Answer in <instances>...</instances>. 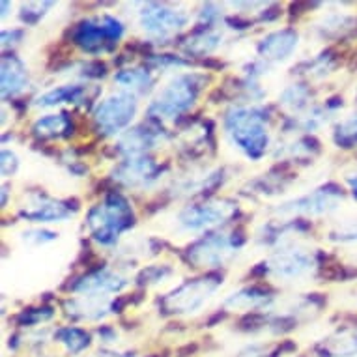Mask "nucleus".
Listing matches in <instances>:
<instances>
[{"label": "nucleus", "instance_id": "obj_24", "mask_svg": "<svg viewBox=\"0 0 357 357\" xmlns=\"http://www.w3.org/2000/svg\"><path fill=\"white\" fill-rule=\"evenodd\" d=\"M54 339L66 346L70 354H79L90 344V335L79 328H62L54 333Z\"/></svg>", "mask_w": 357, "mask_h": 357}, {"label": "nucleus", "instance_id": "obj_12", "mask_svg": "<svg viewBox=\"0 0 357 357\" xmlns=\"http://www.w3.org/2000/svg\"><path fill=\"white\" fill-rule=\"evenodd\" d=\"M21 215L32 222H56L73 215V210L66 202L49 199L41 193H32L26 206L21 208Z\"/></svg>", "mask_w": 357, "mask_h": 357}, {"label": "nucleus", "instance_id": "obj_8", "mask_svg": "<svg viewBox=\"0 0 357 357\" xmlns=\"http://www.w3.org/2000/svg\"><path fill=\"white\" fill-rule=\"evenodd\" d=\"M188 13L172 10L169 6H161V4H146L141 12L142 29L146 30L148 34L161 38V40L178 34L188 24Z\"/></svg>", "mask_w": 357, "mask_h": 357}, {"label": "nucleus", "instance_id": "obj_29", "mask_svg": "<svg viewBox=\"0 0 357 357\" xmlns=\"http://www.w3.org/2000/svg\"><path fill=\"white\" fill-rule=\"evenodd\" d=\"M53 317V310L51 309H29L19 314V324L23 326H34V324L41 322V320H47Z\"/></svg>", "mask_w": 357, "mask_h": 357}, {"label": "nucleus", "instance_id": "obj_20", "mask_svg": "<svg viewBox=\"0 0 357 357\" xmlns=\"http://www.w3.org/2000/svg\"><path fill=\"white\" fill-rule=\"evenodd\" d=\"M107 303L109 301L105 299V296H84V298L66 301V309L71 317L98 320V318L105 317Z\"/></svg>", "mask_w": 357, "mask_h": 357}, {"label": "nucleus", "instance_id": "obj_13", "mask_svg": "<svg viewBox=\"0 0 357 357\" xmlns=\"http://www.w3.org/2000/svg\"><path fill=\"white\" fill-rule=\"evenodd\" d=\"M90 86L86 84H66V86H59L49 90L45 94H41L40 98H36V107H54L60 103H73V105H86L88 101L94 100L98 94V88L94 92H88Z\"/></svg>", "mask_w": 357, "mask_h": 357}, {"label": "nucleus", "instance_id": "obj_31", "mask_svg": "<svg viewBox=\"0 0 357 357\" xmlns=\"http://www.w3.org/2000/svg\"><path fill=\"white\" fill-rule=\"evenodd\" d=\"M170 270L169 268H163V266H150L146 270L141 273V279H146L148 282H158L161 279L169 275Z\"/></svg>", "mask_w": 357, "mask_h": 357}, {"label": "nucleus", "instance_id": "obj_9", "mask_svg": "<svg viewBox=\"0 0 357 357\" xmlns=\"http://www.w3.org/2000/svg\"><path fill=\"white\" fill-rule=\"evenodd\" d=\"M161 176V167L153 159L144 155L126 159L114 169V180L123 183L126 188H144L150 185Z\"/></svg>", "mask_w": 357, "mask_h": 357}, {"label": "nucleus", "instance_id": "obj_28", "mask_svg": "<svg viewBox=\"0 0 357 357\" xmlns=\"http://www.w3.org/2000/svg\"><path fill=\"white\" fill-rule=\"evenodd\" d=\"M335 141L342 148H351L357 144V116H351L339 123V128L335 131Z\"/></svg>", "mask_w": 357, "mask_h": 357}, {"label": "nucleus", "instance_id": "obj_30", "mask_svg": "<svg viewBox=\"0 0 357 357\" xmlns=\"http://www.w3.org/2000/svg\"><path fill=\"white\" fill-rule=\"evenodd\" d=\"M53 4L51 2H43V4H40V2H36V10L32 12V8H34V4H24L23 6V13H21V17H23L24 23L29 24H36L38 21H40L41 17H43V13H40V10L43 12V10H47V8H51Z\"/></svg>", "mask_w": 357, "mask_h": 357}, {"label": "nucleus", "instance_id": "obj_23", "mask_svg": "<svg viewBox=\"0 0 357 357\" xmlns=\"http://www.w3.org/2000/svg\"><path fill=\"white\" fill-rule=\"evenodd\" d=\"M271 299V294L268 290H264V288L252 287V288H245V290H241V292L234 294L232 298H229L227 305L232 307V309H257V307H262Z\"/></svg>", "mask_w": 357, "mask_h": 357}, {"label": "nucleus", "instance_id": "obj_34", "mask_svg": "<svg viewBox=\"0 0 357 357\" xmlns=\"http://www.w3.org/2000/svg\"><path fill=\"white\" fill-rule=\"evenodd\" d=\"M238 357H264V351L258 346H252V348H247L245 351H241Z\"/></svg>", "mask_w": 357, "mask_h": 357}, {"label": "nucleus", "instance_id": "obj_3", "mask_svg": "<svg viewBox=\"0 0 357 357\" xmlns=\"http://www.w3.org/2000/svg\"><path fill=\"white\" fill-rule=\"evenodd\" d=\"M200 90L199 75L174 77L150 103L148 112L158 118H174L193 105Z\"/></svg>", "mask_w": 357, "mask_h": 357}, {"label": "nucleus", "instance_id": "obj_14", "mask_svg": "<svg viewBox=\"0 0 357 357\" xmlns=\"http://www.w3.org/2000/svg\"><path fill=\"white\" fill-rule=\"evenodd\" d=\"M296 47H298V34L292 29H284L266 36L258 45V53L264 60L279 62V60L288 59Z\"/></svg>", "mask_w": 357, "mask_h": 357}, {"label": "nucleus", "instance_id": "obj_26", "mask_svg": "<svg viewBox=\"0 0 357 357\" xmlns=\"http://www.w3.org/2000/svg\"><path fill=\"white\" fill-rule=\"evenodd\" d=\"M356 24V19L350 17V15H344V13H335V15H329L328 19H324L318 30L320 34L326 38V36H340L344 34L346 30L354 29Z\"/></svg>", "mask_w": 357, "mask_h": 357}, {"label": "nucleus", "instance_id": "obj_6", "mask_svg": "<svg viewBox=\"0 0 357 357\" xmlns=\"http://www.w3.org/2000/svg\"><path fill=\"white\" fill-rule=\"evenodd\" d=\"M241 241L238 238L227 234H211L206 236L204 240L189 247L188 257L189 262H193L199 268H217L227 262L234 251L240 247Z\"/></svg>", "mask_w": 357, "mask_h": 357}, {"label": "nucleus", "instance_id": "obj_10", "mask_svg": "<svg viewBox=\"0 0 357 357\" xmlns=\"http://www.w3.org/2000/svg\"><path fill=\"white\" fill-rule=\"evenodd\" d=\"M236 211V206L230 202H219V204H197L189 206L180 213V225L188 230H199L204 227H211L217 222L229 219Z\"/></svg>", "mask_w": 357, "mask_h": 357}, {"label": "nucleus", "instance_id": "obj_16", "mask_svg": "<svg viewBox=\"0 0 357 357\" xmlns=\"http://www.w3.org/2000/svg\"><path fill=\"white\" fill-rule=\"evenodd\" d=\"M161 137H163V131L146 128V126H139V128L128 129V131L120 137L118 148H120L123 153L135 158V155H141V153L144 152V150H148V148L155 146V144L161 141Z\"/></svg>", "mask_w": 357, "mask_h": 357}, {"label": "nucleus", "instance_id": "obj_1", "mask_svg": "<svg viewBox=\"0 0 357 357\" xmlns=\"http://www.w3.org/2000/svg\"><path fill=\"white\" fill-rule=\"evenodd\" d=\"M266 112L262 109L238 107L227 114V133L234 144L247 158H262L268 150V129H266Z\"/></svg>", "mask_w": 357, "mask_h": 357}, {"label": "nucleus", "instance_id": "obj_36", "mask_svg": "<svg viewBox=\"0 0 357 357\" xmlns=\"http://www.w3.org/2000/svg\"><path fill=\"white\" fill-rule=\"evenodd\" d=\"M100 357H129V356H120V354H103Z\"/></svg>", "mask_w": 357, "mask_h": 357}, {"label": "nucleus", "instance_id": "obj_32", "mask_svg": "<svg viewBox=\"0 0 357 357\" xmlns=\"http://www.w3.org/2000/svg\"><path fill=\"white\" fill-rule=\"evenodd\" d=\"M17 167L19 161L17 158H15V153L10 152V150H4V152H2V176L15 174Z\"/></svg>", "mask_w": 357, "mask_h": 357}, {"label": "nucleus", "instance_id": "obj_18", "mask_svg": "<svg viewBox=\"0 0 357 357\" xmlns=\"http://www.w3.org/2000/svg\"><path fill=\"white\" fill-rule=\"evenodd\" d=\"M29 84V73L26 68L15 56H4L2 59V98H13L23 92Z\"/></svg>", "mask_w": 357, "mask_h": 357}, {"label": "nucleus", "instance_id": "obj_21", "mask_svg": "<svg viewBox=\"0 0 357 357\" xmlns=\"http://www.w3.org/2000/svg\"><path fill=\"white\" fill-rule=\"evenodd\" d=\"M34 135L40 139H56V137H68L73 129L70 116L66 112L59 114H45L36 120Z\"/></svg>", "mask_w": 357, "mask_h": 357}, {"label": "nucleus", "instance_id": "obj_25", "mask_svg": "<svg viewBox=\"0 0 357 357\" xmlns=\"http://www.w3.org/2000/svg\"><path fill=\"white\" fill-rule=\"evenodd\" d=\"M219 41H221V36L213 30H206V32H197L193 38H189L183 47L191 54H208L219 45Z\"/></svg>", "mask_w": 357, "mask_h": 357}, {"label": "nucleus", "instance_id": "obj_4", "mask_svg": "<svg viewBox=\"0 0 357 357\" xmlns=\"http://www.w3.org/2000/svg\"><path fill=\"white\" fill-rule=\"evenodd\" d=\"M122 34V23L111 15H103V17L84 19L82 23L77 24V29L73 30V40L86 53L98 54L109 51L114 43H118Z\"/></svg>", "mask_w": 357, "mask_h": 357}, {"label": "nucleus", "instance_id": "obj_19", "mask_svg": "<svg viewBox=\"0 0 357 357\" xmlns=\"http://www.w3.org/2000/svg\"><path fill=\"white\" fill-rule=\"evenodd\" d=\"M320 357H354L357 356V331H342L318 346Z\"/></svg>", "mask_w": 357, "mask_h": 357}, {"label": "nucleus", "instance_id": "obj_2", "mask_svg": "<svg viewBox=\"0 0 357 357\" xmlns=\"http://www.w3.org/2000/svg\"><path fill=\"white\" fill-rule=\"evenodd\" d=\"M135 222V213L122 195H109L101 204L88 211L86 225L96 241L111 245L118 240L123 230Z\"/></svg>", "mask_w": 357, "mask_h": 357}, {"label": "nucleus", "instance_id": "obj_7", "mask_svg": "<svg viewBox=\"0 0 357 357\" xmlns=\"http://www.w3.org/2000/svg\"><path fill=\"white\" fill-rule=\"evenodd\" d=\"M219 287L217 279H197L188 284H183L178 290L167 296L163 301V307L169 312H182V314H189L200 309L202 305L208 301L211 294L215 292Z\"/></svg>", "mask_w": 357, "mask_h": 357}, {"label": "nucleus", "instance_id": "obj_27", "mask_svg": "<svg viewBox=\"0 0 357 357\" xmlns=\"http://www.w3.org/2000/svg\"><path fill=\"white\" fill-rule=\"evenodd\" d=\"M281 103L288 109H301V107L307 105V100H309V90L303 86V84H292V86H288L282 96L279 98Z\"/></svg>", "mask_w": 357, "mask_h": 357}, {"label": "nucleus", "instance_id": "obj_17", "mask_svg": "<svg viewBox=\"0 0 357 357\" xmlns=\"http://www.w3.org/2000/svg\"><path fill=\"white\" fill-rule=\"evenodd\" d=\"M123 287H126V279L118 277L116 273H111V271L101 270L84 277L82 281L77 282L73 290L86 294V296H105L107 292H118Z\"/></svg>", "mask_w": 357, "mask_h": 357}, {"label": "nucleus", "instance_id": "obj_22", "mask_svg": "<svg viewBox=\"0 0 357 357\" xmlns=\"http://www.w3.org/2000/svg\"><path fill=\"white\" fill-rule=\"evenodd\" d=\"M114 81L118 84H122L123 88L133 90V92H141V94H146L148 90L153 86V75L148 70H142V68L118 71L114 75Z\"/></svg>", "mask_w": 357, "mask_h": 357}, {"label": "nucleus", "instance_id": "obj_15", "mask_svg": "<svg viewBox=\"0 0 357 357\" xmlns=\"http://www.w3.org/2000/svg\"><path fill=\"white\" fill-rule=\"evenodd\" d=\"M312 264H314V260H312L309 252L294 249V251L277 252L275 257L270 260V270L277 277L290 279V277H299L307 273L312 268Z\"/></svg>", "mask_w": 357, "mask_h": 357}, {"label": "nucleus", "instance_id": "obj_35", "mask_svg": "<svg viewBox=\"0 0 357 357\" xmlns=\"http://www.w3.org/2000/svg\"><path fill=\"white\" fill-rule=\"evenodd\" d=\"M348 183H350V188H351V193H354V199L357 200V174H351V176H348Z\"/></svg>", "mask_w": 357, "mask_h": 357}, {"label": "nucleus", "instance_id": "obj_11", "mask_svg": "<svg viewBox=\"0 0 357 357\" xmlns=\"http://www.w3.org/2000/svg\"><path fill=\"white\" fill-rule=\"evenodd\" d=\"M342 202V191L339 188L318 189L314 193L307 195L303 199L294 200L290 204H284L279 211H290V213H310V215H318V213H328L339 208Z\"/></svg>", "mask_w": 357, "mask_h": 357}, {"label": "nucleus", "instance_id": "obj_5", "mask_svg": "<svg viewBox=\"0 0 357 357\" xmlns=\"http://www.w3.org/2000/svg\"><path fill=\"white\" fill-rule=\"evenodd\" d=\"M137 107H139L137 98L129 92L109 96L96 109V123L105 135H116L123 128H128L131 120L135 118Z\"/></svg>", "mask_w": 357, "mask_h": 357}, {"label": "nucleus", "instance_id": "obj_33", "mask_svg": "<svg viewBox=\"0 0 357 357\" xmlns=\"http://www.w3.org/2000/svg\"><path fill=\"white\" fill-rule=\"evenodd\" d=\"M56 238L54 232H47V230H30V232H24V240L30 241V243H47V241H53Z\"/></svg>", "mask_w": 357, "mask_h": 357}]
</instances>
